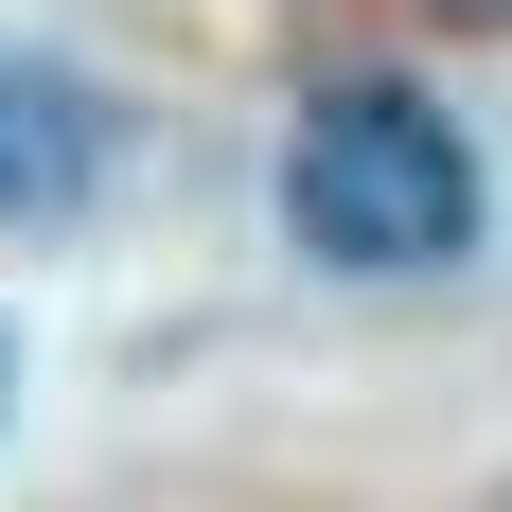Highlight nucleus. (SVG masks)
Returning <instances> with one entry per match:
<instances>
[{
  "instance_id": "nucleus-1",
  "label": "nucleus",
  "mask_w": 512,
  "mask_h": 512,
  "mask_svg": "<svg viewBox=\"0 0 512 512\" xmlns=\"http://www.w3.org/2000/svg\"><path fill=\"white\" fill-rule=\"evenodd\" d=\"M283 230H301L318 265H354V283L460 265L477 248V142L424 89L354 71V89H318L301 124H283Z\"/></svg>"
},
{
  "instance_id": "nucleus-2",
  "label": "nucleus",
  "mask_w": 512,
  "mask_h": 512,
  "mask_svg": "<svg viewBox=\"0 0 512 512\" xmlns=\"http://www.w3.org/2000/svg\"><path fill=\"white\" fill-rule=\"evenodd\" d=\"M89 177H106V89L53 53H0V230L89 212Z\"/></svg>"
},
{
  "instance_id": "nucleus-3",
  "label": "nucleus",
  "mask_w": 512,
  "mask_h": 512,
  "mask_svg": "<svg viewBox=\"0 0 512 512\" xmlns=\"http://www.w3.org/2000/svg\"><path fill=\"white\" fill-rule=\"evenodd\" d=\"M442 18H495V36H512V0H442Z\"/></svg>"
},
{
  "instance_id": "nucleus-4",
  "label": "nucleus",
  "mask_w": 512,
  "mask_h": 512,
  "mask_svg": "<svg viewBox=\"0 0 512 512\" xmlns=\"http://www.w3.org/2000/svg\"><path fill=\"white\" fill-rule=\"evenodd\" d=\"M0 407H18V336H0Z\"/></svg>"
}]
</instances>
